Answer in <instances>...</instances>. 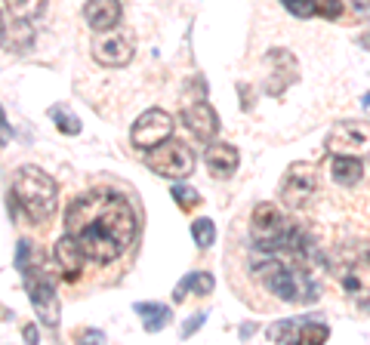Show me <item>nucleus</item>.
I'll return each instance as SVG.
<instances>
[{"label": "nucleus", "mask_w": 370, "mask_h": 345, "mask_svg": "<svg viewBox=\"0 0 370 345\" xmlns=\"http://www.w3.org/2000/svg\"><path fill=\"white\" fill-rule=\"evenodd\" d=\"M296 18H336L343 12V0H281Z\"/></svg>", "instance_id": "nucleus-14"}, {"label": "nucleus", "mask_w": 370, "mask_h": 345, "mask_svg": "<svg viewBox=\"0 0 370 345\" xmlns=\"http://www.w3.org/2000/svg\"><path fill=\"white\" fill-rule=\"evenodd\" d=\"M25 277H28V293H31V305L37 308V318L47 327H56L59 324V296H56V283L40 268V259L25 271Z\"/></svg>", "instance_id": "nucleus-5"}, {"label": "nucleus", "mask_w": 370, "mask_h": 345, "mask_svg": "<svg viewBox=\"0 0 370 345\" xmlns=\"http://www.w3.org/2000/svg\"><path fill=\"white\" fill-rule=\"evenodd\" d=\"M0 129H6V117H3V111H0Z\"/></svg>", "instance_id": "nucleus-29"}, {"label": "nucleus", "mask_w": 370, "mask_h": 345, "mask_svg": "<svg viewBox=\"0 0 370 345\" xmlns=\"http://www.w3.org/2000/svg\"><path fill=\"white\" fill-rule=\"evenodd\" d=\"M170 133H173L170 114H164L160 108H151V111H145V114L133 123L130 139H133L136 148H145V151H148V148H154V145H160V142L170 139Z\"/></svg>", "instance_id": "nucleus-7"}, {"label": "nucleus", "mask_w": 370, "mask_h": 345, "mask_svg": "<svg viewBox=\"0 0 370 345\" xmlns=\"http://www.w3.org/2000/svg\"><path fill=\"white\" fill-rule=\"evenodd\" d=\"M0 37H3V18H0Z\"/></svg>", "instance_id": "nucleus-30"}, {"label": "nucleus", "mask_w": 370, "mask_h": 345, "mask_svg": "<svg viewBox=\"0 0 370 345\" xmlns=\"http://www.w3.org/2000/svg\"><path fill=\"white\" fill-rule=\"evenodd\" d=\"M145 164L151 166L158 176H166V179H182L195 170V154L185 142H160V145L148 148V157Z\"/></svg>", "instance_id": "nucleus-4"}, {"label": "nucleus", "mask_w": 370, "mask_h": 345, "mask_svg": "<svg viewBox=\"0 0 370 345\" xmlns=\"http://www.w3.org/2000/svg\"><path fill=\"white\" fill-rule=\"evenodd\" d=\"M204 320H207V314H195V318L188 320V324L182 327V336H191V333H197L204 327Z\"/></svg>", "instance_id": "nucleus-25"}, {"label": "nucleus", "mask_w": 370, "mask_h": 345, "mask_svg": "<svg viewBox=\"0 0 370 345\" xmlns=\"http://www.w3.org/2000/svg\"><path fill=\"white\" fill-rule=\"evenodd\" d=\"M361 47L370 49V31H367V34H361Z\"/></svg>", "instance_id": "nucleus-28"}, {"label": "nucleus", "mask_w": 370, "mask_h": 345, "mask_svg": "<svg viewBox=\"0 0 370 345\" xmlns=\"http://www.w3.org/2000/svg\"><path fill=\"white\" fill-rule=\"evenodd\" d=\"M191 238H195V244L201 246V250H207L216 240V225L210 219H195L191 222Z\"/></svg>", "instance_id": "nucleus-21"}, {"label": "nucleus", "mask_w": 370, "mask_h": 345, "mask_svg": "<svg viewBox=\"0 0 370 345\" xmlns=\"http://www.w3.org/2000/svg\"><path fill=\"white\" fill-rule=\"evenodd\" d=\"M92 55H96L99 65H108V68H121L133 59V40L130 34H108L102 40L92 43Z\"/></svg>", "instance_id": "nucleus-10"}, {"label": "nucleus", "mask_w": 370, "mask_h": 345, "mask_svg": "<svg viewBox=\"0 0 370 345\" xmlns=\"http://www.w3.org/2000/svg\"><path fill=\"white\" fill-rule=\"evenodd\" d=\"M210 290H213V274H207V271H195V274L182 277V281L176 283V293H173V299L182 302V299H185V293L207 296Z\"/></svg>", "instance_id": "nucleus-17"}, {"label": "nucleus", "mask_w": 370, "mask_h": 345, "mask_svg": "<svg viewBox=\"0 0 370 345\" xmlns=\"http://www.w3.org/2000/svg\"><path fill=\"white\" fill-rule=\"evenodd\" d=\"M170 194H173V201H176L182 209H191V207H197V203H201V194H197L191 185H182V182L173 185Z\"/></svg>", "instance_id": "nucleus-22"}, {"label": "nucleus", "mask_w": 370, "mask_h": 345, "mask_svg": "<svg viewBox=\"0 0 370 345\" xmlns=\"http://www.w3.org/2000/svg\"><path fill=\"white\" fill-rule=\"evenodd\" d=\"M37 3H40V0H10V6L18 12V16H31V12L37 10Z\"/></svg>", "instance_id": "nucleus-24"}, {"label": "nucleus", "mask_w": 370, "mask_h": 345, "mask_svg": "<svg viewBox=\"0 0 370 345\" xmlns=\"http://www.w3.org/2000/svg\"><path fill=\"white\" fill-rule=\"evenodd\" d=\"M84 250L77 246V240L71 234L56 240V265H59V274L65 281H77L80 277V268H84Z\"/></svg>", "instance_id": "nucleus-12"}, {"label": "nucleus", "mask_w": 370, "mask_h": 345, "mask_svg": "<svg viewBox=\"0 0 370 345\" xmlns=\"http://www.w3.org/2000/svg\"><path fill=\"white\" fill-rule=\"evenodd\" d=\"M281 194L284 203L293 209H302L314 194V172L308 164H293L287 170V176L281 179Z\"/></svg>", "instance_id": "nucleus-9"}, {"label": "nucleus", "mask_w": 370, "mask_h": 345, "mask_svg": "<svg viewBox=\"0 0 370 345\" xmlns=\"http://www.w3.org/2000/svg\"><path fill=\"white\" fill-rule=\"evenodd\" d=\"M53 117H56V127H59V133H65V136H77L80 133V120L68 108H53Z\"/></svg>", "instance_id": "nucleus-23"}, {"label": "nucleus", "mask_w": 370, "mask_h": 345, "mask_svg": "<svg viewBox=\"0 0 370 345\" xmlns=\"http://www.w3.org/2000/svg\"><path fill=\"white\" fill-rule=\"evenodd\" d=\"M299 324L302 320H278L269 327L271 342H299Z\"/></svg>", "instance_id": "nucleus-20"}, {"label": "nucleus", "mask_w": 370, "mask_h": 345, "mask_svg": "<svg viewBox=\"0 0 370 345\" xmlns=\"http://www.w3.org/2000/svg\"><path fill=\"white\" fill-rule=\"evenodd\" d=\"M12 201L22 207V213L31 222H47L53 219L56 207H59V188H56L53 176H47L37 166H22L12 179Z\"/></svg>", "instance_id": "nucleus-2"}, {"label": "nucleus", "mask_w": 370, "mask_h": 345, "mask_svg": "<svg viewBox=\"0 0 370 345\" xmlns=\"http://www.w3.org/2000/svg\"><path fill=\"white\" fill-rule=\"evenodd\" d=\"M327 148L333 154H370V123L367 120H339L327 136Z\"/></svg>", "instance_id": "nucleus-6"}, {"label": "nucleus", "mask_w": 370, "mask_h": 345, "mask_svg": "<svg viewBox=\"0 0 370 345\" xmlns=\"http://www.w3.org/2000/svg\"><path fill=\"white\" fill-rule=\"evenodd\" d=\"M182 120H185V127H188L201 142H210L216 136V129H219L216 111L210 108L204 99H201V102H195V105H188V108L182 105Z\"/></svg>", "instance_id": "nucleus-11"}, {"label": "nucleus", "mask_w": 370, "mask_h": 345, "mask_svg": "<svg viewBox=\"0 0 370 345\" xmlns=\"http://www.w3.org/2000/svg\"><path fill=\"white\" fill-rule=\"evenodd\" d=\"M207 166L216 179H228L238 170V148L228 142H213L207 145Z\"/></svg>", "instance_id": "nucleus-15"}, {"label": "nucleus", "mask_w": 370, "mask_h": 345, "mask_svg": "<svg viewBox=\"0 0 370 345\" xmlns=\"http://www.w3.org/2000/svg\"><path fill=\"white\" fill-rule=\"evenodd\" d=\"M22 333H25V339H28V342H34V339H37V327L34 324H28Z\"/></svg>", "instance_id": "nucleus-27"}, {"label": "nucleus", "mask_w": 370, "mask_h": 345, "mask_svg": "<svg viewBox=\"0 0 370 345\" xmlns=\"http://www.w3.org/2000/svg\"><path fill=\"white\" fill-rule=\"evenodd\" d=\"M330 339V327L324 320H302L299 324V342H312V345H321Z\"/></svg>", "instance_id": "nucleus-19"}, {"label": "nucleus", "mask_w": 370, "mask_h": 345, "mask_svg": "<svg viewBox=\"0 0 370 345\" xmlns=\"http://www.w3.org/2000/svg\"><path fill=\"white\" fill-rule=\"evenodd\" d=\"M84 18L92 31H111L121 22V3L117 0H90L84 6Z\"/></svg>", "instance_id": "nucleus-13"}, {"label": "nucleus", "mask_w": 370, "mask_h": 345, "mask_svg": "<svg viewBox=\"0 0 370 345\" xmlns=\"http://www.w3.org/2000/svg\"><path fill=\"white\" fill-rule=\"evenodd\" d=\"M136 314H142L145 318V330L148 333H158V330H164L166 324H170V308L166 305H158V302H139L136 305Z\"/></svg>", "instance_id": "nucleus-18"}, {"label": "nucleus", "mask_w": 370, "mask_h": 345, "mask_svg": "<svg viewBox=\"0 0 370 345\" xmlns=\"http://www.w3.org/2000/svg\"><path fill=\"white\" fill-rule=\"evenodd\" d=\"M136 209L117 191L80 194L65 213V231L90 262H114L136 238Z\"/></svg>", "instance_id": "nucleus-1"}, {"label": "nucleus", "mask_w": 370, "mask_h": 345, "mask_svg": "<svg viewBox=\"0 0 370 345\" xmlns=\"http://www.w3.org/2000/svg\"><path fill=\"white\" fill-rule=\"evenodd\" d=\"M355 16H370V0H345Z\"/></svg>", "instance_id": "nucleus-26"}, {"label": "nucleus", "mask_w": 370, "mask_h": 345, "mask_svg": "<svg viewBox=\"0 0 370 345\" xmlns=\"http://www.w3.org/2000/svg\"><path fill=\"white\" fill-rule=\"evenodd\" d=\"M330 179L336 185L352 188V185H358L364 179V164L355 154H336V157L330 160Z\"/></svg>", "instance_id": "nucleus-16"}, {"label": "nucleus", "mask_w": 370, "mask_h": 345, "mask_svg": "<svg viewBox=\"0 0 370 345\" xmlns=\"http://www.w3.org/2000/svg\"><path fill=\"white\" fill-rule=\"evenodd\" d=\"M256 277L269 293H275L278 299H284V302H293V305L318 299V283H314L302 268H296V265L269 259V262L256 265Z\"/></svg>", "instance_id": "nucleus-3"}, {"label": "nucleus", "mask_w": 370, "mask_h": 345, "mask_svg": "<svg viewBox=\"0 0 370 345\" xmlns=\"http://www.w3.org/2000/svg\"><path fill=\"white\" fill-rule=\"evenodd\" d=\"M343 287L358 308L370 311V250H364L343 268Z\"/></svg>", "instance_id": "nucleus-8"}]
</instances>
